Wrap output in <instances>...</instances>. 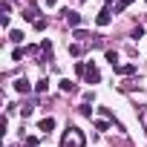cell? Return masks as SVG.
<instances>
[{"instance_id": "cell-1", "label": "cell", "mask_w": 147, "mask_h": 147, "mask_svg": "<svg viewBox=\"0 0 147 147\" xmlns=\"http://www.w3.org/2000/svg\"><path fill=\"white\" fill-rule=\"evenodd\" d=\"M84 144H87V136L78 127H66V133L61 136V147H84Z\"/></svg>"}, {"instance_id": "cell-2", "label": "cell", "mask_w": 147, "mask_h": 147, "mask_svg": "<svg viewBox=\"0 0 147 147\" xmlns=\"http://www.w3.org/2000/svg\"><path fill=\"white\" fill-rule=\"evenodd\" d=\"M84 81H87V84H98V81H101V72H98V66H95V63H87Z\"/></svg>"}, {"instance_id": "cell-3", "label": "cell", "mask_w": 147, "mask_h": 147, "mask_svg": "<svg viewBox=\"0 0 147 147\" xmlns=\"http://www.w3.org/2000/svg\"><path fill=\"white\" fill-rule=\"evenodd\" d=\"M63 18H66L69 29H81V20H84V18H81L78 12H72V9H66V12H63Z\"/></svg>"}, {"instance_id": "cell-4", "label": "cell", "mask_w": 147, "mask_h": 147, "mask_svg": "<svg viewBox=\"0 0 147 147\" xmlns=\"http://www.w3.org/2000/svg\"><path fill=\"white\" fill-rule=\"evenodd\" d=\"M115 69V75H121V78H130L133 72H136V63H118V66H113Z\"/></svg>"}, {"instance_id": "cell-5", "label": "cell", "mask_w": 147, "mask_h": 147, "mask_svg": "<svg viewBox=\"0 0 147 147\" xmlns=\"http://www.w3.org/2000/svg\"><path fill=\"white\" fill-rule=\"evenodd\" d=\"M110 20H113V12H110V9H101V12H98V18H95V23H98V26H110Z\"/></svg>"}, {"instance_id": "cell-6", "label": "cell", "mask_w": 147, "mask_h": 147, "mask_svg": "<svg viewBox=\"0 0 147 147\" xmlns=\"http://www.w3.org/2000/svg\"><path fill=\"white\" fill-rule=\"evenodd\" d=\"M58 84H61V92H69V95H72V92H78V87H75V84H72L69 78H61Z\"/></svg>"}, {"instance_id": "cell-7", "label": "cell", "mask_w": 147, "mask_h": 147, "mask_svg": "<svg viewBox=\"0 0 147 147\" xmlns=\"http://www.w3.org/2000/svg\"><path fill=\"white\" fill-rule=\"evenodd\" d=\"M40 52H43V61H52V40H40Z\"/></svg>"}, {"instance_id": "cell-8", "label": "cell", "mask_w": 147, "mask_h": 147, "mask_svg": "<svg viewBox=\"0 0 147 147\" xmlns=\"http://www.w3.org/2000/svg\"><path fill=\"white\" fill-rule=\"evenodd\" d=\"M15 90H18V92H32V84H29L26 78H18V81H15Z\"/></svg>"}, {"instance_id": "cell-9", "label": "cell", "mask_w": 147, "mask_h": 147, "mask_svg": "<svg viewBox=\"0 0 147 147\" xmlns=\"http://www.w3.org/2000/svg\"><path fill=\"white\" fill-rule=\"evenodd\" d=\"M38 130H40V133H49V130H55V118H43V121L38 124Z\"/></svg>"}, {"instance_id": "cell-10", "label": "cell", "mask_w": 147, "mask_h": 147, "mask_svg": "<svg viewBox=\"0 0 147 147\" xmlns=\"http://www.w3.org/2000/svg\"><path fill=\"white\" fill-rule=\"evenodd\" d=\"M9 40H12V43H20V40H23V32H20V29H9Z\"/></svg>"}, {"instance_id": "cell-11", "label": "cell", "mask_w": 147, "mask_h": 147, "mask_svg": "<svg viewBox=\"0 0 147 147\" xmlns=\"http://www.w3.org/2000/svg\"><path fill=\"white\" fill-rule=\"evenodd\" d=\"M46 90H49V78H40L35 84V92H46Z\"/></svg>"}, {"instance_id": "cell-12", "label": "cell", "mask_w": 147, "mask_h": 147, "mask_svg": "<svg viewBox=\"0 0 147 147\" xmlns=\"http://www.w3.org/2000/svg\"><path fill=\"white\" fill-rule=\"evenodd\" d=\"M72 38H75V40H87V38H90V35H87V32H84V29H72Z\"/></svg>"}, {"instance_id": "cell-13", "label": "cell", "mask_w": 147, "mask_h": 147, "mask_svg": "<svg viewBox=\"0 0 147 147\" xmlns=\"http://www.w3.org/2000/svg\"><path fill=\"white\" fill-rule=\"evenodd\" d=\"M138 121H141L144 130H147V107H138Z\"/></svg>"}, {"instance_id": "cell-14", "label": "cell", "mask_w": 147, "mask_h": 147, "mask_svg": "<svg viewBox=\"0 0 147 147\" xmlns=\"http://www.w3.org/2000/svg\"><path fill=\"white\" fill-rule=\"evenodd\" d=\"M107 61H110V63H113V66H118V55H115V52H113V49H107Z\"/></svg>"}, {"instance_id": "cell-15", "label": "cell", "mask_w": 147, "mask_h": 147, "mask_svg": "<svg viewBox=\"0 0 147 147\" xmlns=\"http://www.w3.org/2000/svg\"><path fill=\"white\" fill-rule=\"evenodd\" d=\"M95 130H110V121H107V118H98V121H95Z\"/></svg>"}, {"instance_id": "cell-16", "label": "cell", "mask_w": 147, "mask_h": 147, "mask_svg": "<svg viewBox=\"0 0 147 147\" xmlns=\"http://www.w3.org/2000/svg\"><path fill=\"white\" fill-rule=\"evenodd\" d=\"M130 3H133V0H118V6H115V12H124V9H127Z\"/></svg>"}, {"instance_id": "cell-17", "label": "cell", "mask_w": 147, "mask_h": 147, "mask_svg": "<svg viewBox=\"0 0 147 147\" xmlns=\"http://www.w3.org/2000/svg\"><path fill=\"white\" fill-rule=\"evenodd\" d=\"M32 110H35V107H29V104H26V107H20V115H23V118H29V115H32Z\"/></svg>"}, {"instance_id": "cell-18", "label": "cell", "mask_w": 147, "mask_h": 147, "mask_svg": "<svg viewBox=\"0 0 147 147\" xmlns=\"http://www.w3.org/2000/svg\"><path fill=\"white\" fill-rule=\"evenodd\" d=\"M69 55H81V43H72L69 46Z\"/></svg>"}, {"instance_id": "cell-19", "label": "cell", "mask_w": 147, "mask_h": 147, "mask_svg": "<svg viewBox=\"0 0 147 147\" xmlns=\"http://www.w3.org/2000/svg\"><path fill=\"white\" fill-rule=\"evenodd\" d=\"M35 29H38V32H40V29H46V20H43V18H38V20H35Z\"/></svg>"}, {"instance_id": "cell-20", "label": "cell", "mask_w": 147, "mask_h": 147, "mask_svg": "<svg viewBox=\"0 0 147 147\" xmlns=\"http://www.w3.org/2000/svg\"><path fill=\"white\" fill-rule=\"evenodd\" d=\"M12 61H23V49H15L12 52Z\"/></svg>"}, {"instance_id": "cell-21", "label": "cell", "mask_w": 147, "mask_h": 147, "mask_svg": "<svg viewBox=\"0 0 147 147\" xmlns=\"http://www.w3.org/2000/svg\"><path fill=\"white\" fill-rule=\"evenodd\" d=\"M95 101V92H84V104H92Z\"/></svg>"}, {"instance_id": "cell-22", "label": "cell", "mask_w": 147, "mask_h": 147, "mask_svg": "<svg viewBox=\"0 0 147 147\" xmlns=\"http://www.w3.org/2000/svg\"><path fill=\"white\" fill-rule=\"evenodd\" d=\"M78 113H81V115H92V107H90V104H84V107H81Z\"/></svg>"}, {"instance_id": "cell-23", "label": "cell", "mask_w": 147, "mask_h": 147, "mask_svg": "<svg viewBox=\"0 0 147 147\" xmlns=\"http://www.w3.org/2000/svg\"><path fill=\"white\" fill-rule=\"evenodd\" d=\"M26 147H40V144H38V138H35V136H29V138H26Z\"/></svg>"}, {"instance_id": "cell-24", "label": "cell", "mask_w": 147, "mask_h": 147, "mask_svg": "<svg viewBox=\"0 0 147 147\" xmlns=\"http://www.w3.org/2000/svg\"><path fill=\"white\" fill-rule=\"evenodd\" d=\"M55 3H58V0H43V6H46V9H52Z\"/></svg>"}, {"instance_id": "cell-25", "label": "cell", "mask_w": 147, "mask_h": 147, "mask_svg": "<svg viewBox=\"0 0 147 147\" xmlns=\"http://www.w3.org/2000/svg\"><path fill=\"white\" fill-rule=\"evenodd\" d=\"M104 3H113V0H104Z\"/></svg>"}]
</instances>
